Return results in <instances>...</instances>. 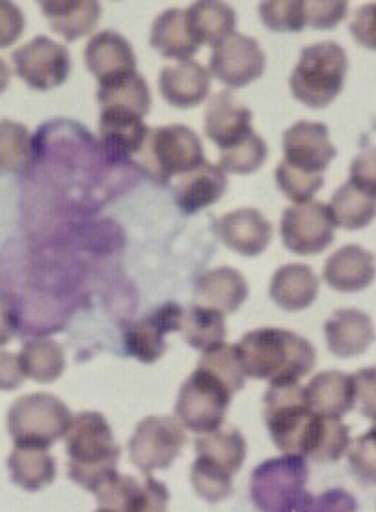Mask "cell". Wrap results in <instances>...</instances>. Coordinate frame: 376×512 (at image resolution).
Masks as SVG:
<instances>
[{"instance_id": "cell-35", "label": "cell", "mask_w": 376, "mask_h": 512, "mask_svg": "<svg viewBox=\"0 0 376 512\" xmlns=\"http://www.w3.org/2000/svg\"><path fill=\"white\" fill-rule=\"evenodd\" d=\"M97 101L101 108L121 107L129 108L142 118L151 108V92L148 82L136 71L127 77H121L116 81L103 82L97 86Z\"/></svg>"}, {"instance_id": "cell-7", "label": "cell", "mask_w": 376, "mask_h": 512, "mask_svg": "<svg viewBox=\"0 0 376 512\" xmlns=\"http://www.w3.org/2000/svg\"><path fill=\"white\" fill-rule=\"evenodd\" d=\"M233 393L203 369H196L183 382L177 403L175 418L188 431L207 434L224 425Z\"/></svg>"}, {"instance_id": "cell-33", "label": "cell", "mask_w": 376, "mask_h": 512, "mask_svg": "<svg viewBox=\"0 0 376 512\" xmlns=\"http://www.w3.org/2000/svg\"><path fill=\"white\" fill-rule=\"evenodd\" d=\"M196 453L198 459L207 460L222 468L224 472L235 475L241 470L246 459V440L237 429H218L215 432L200 434V438L196 440Z\"/></svg>"}, {"instance_id": "cell-40", "label": "cell", "mask_w": 376, "mask_h": 512, "mask_svg": "<svg viewBox=\"0 0 376 512\" xmlns=\"http://www.w3.org/2000/svg\"><path fill=\"white\" fill-rule=\"evenodd\" d=\"M259 15L272 32H302L306 28L304 0H267L259 4Z\"/></svg>"}, {"instance_id": "cell-18", "label": "cell", "mask_w": 376, "mask_h": 512, "mask_svg": "<svg viewBox=\"0 0 376 512\" xmlns=\"http://www.w3.org/2000/svg\"><path fill=\"white\" fill-rule=\"evenodd\" d=\"M84 62L99 84L136 73L133 45L114 30L92 36L84 49Z\"/></svg>"}, {"instance_id": "cell-47", "label": "cell", "mask_w": 376, "mask_h": 512, "mask_svg": "<svg viewBox=\"0 0 376 512\" xmlns=\"http://www.w3.org/2000/svg\"><path fill=\"white\" fill-rule=\"evenodd\" d=\"M354 377L356 405L363 418L376 421V367H363Z\"/></svg>"}, {"instance_id": "cell-2", "label": "cell", "mask_w": 376, "mask_h": 512, "mask_svg": "<svg viewBox=\"0 0 376 512\" xmlns=\"http://www.w3.org/2000/svg\"><path fill=\"white\" fill-rule=\"evenodd\" d=\"M68 475L73 483L95 492L118 472L121 449L107 418L99 412H79L66 436Z\"/></svg>"}, {"instance_id": "cell-11", "label": "cell", "mask_w": 376, "mask_h": 512, "mask_svg": "<svg viewBox=\"0 0 376 512\" xmlns=\"http://www.w3.org/2000/svg\"><path fill=\"white\" fill-rule=\"evenodd\" d=\"M15 73L27 82L30 88L49 92L68 81L71 73L69 51L58 41L47 36H36L27 45L12 54Z\"/></svg>"}, {"instance_id": "cell-1", "label": "cell", "mask_w": 376, "mask_h": 512, "mask_svg": "<svg viewBox=\"0 0 376 512\" xmlns=\"http://www.w3.org/2000/svg\"><path fill=\"white\" fill-rule=\"evenodd\" d=\"M246 378L270 384L300 382L317 364V351L306 337L283 328H259L237 343Z\"/></svg>"}, {"instance_id": "cell-4", "label": "cell", "mask_w": 376, "mask_h": 512, "mask_svg": "<svg viewBox=\"0 0 376 512\" xmlns=\"http://www.w3.org/2000/svg\"><path fill=\"white\" fill-rule=\"evenodd\" d=\"M349 69V56L336 41H319L306 47L289 86L296 101L315 110L330 107L343 92Z\"/></svg>"}, {"instance_id": "cell-32", "label": "cell", "mask_w": 376, "mask_h": 512, "mask_svg": "<svg viewBox=\"0 0 376 512\" xmlns=\"http://www.w3.org/2000/svg\"><path fill=\"white\" fill-rule=\"evenodd\" d=\"M328 209L339 228L363 230L376 218V198L347 181L334 192Z\"/></svg>"}, {"instance_id": "cell-16", "label": "cell", "mask_w": 376, "mask_h": 512, "mask_svg": "<svg viewBox=\"0 0 376 512\" xmlns=\"http://www.w3.org/2000/svg\"><path fill=\"white\" fill-rule=\"evenodd\" d=\"M149 127L140 114L129 108H101L99 140L112 161H125L138 155L148 140Z\"/></svg>"}, {"instance_id": "cell-15", "label": "cell", "mask_w": 376, "mask_h": 512, "mask_svg": "<svg viewBox=\"0 0 376 512\" xmlns=\"http://www.w3.org/2000/svg\"><path fill=\"white\" fill-rule=\"evenodd\" d=\"M183 317L185 310L179 304H162L161 308L151 311L140 321L129 324L125 330V349L138 362L155 364L168 349L166 336L170 332H181Z\"/></svg>"}, {"instance_id": "cell-28", "label": "cell", "mask_w": 376, "mask_h": 512, "mask_svg": "<svg viewBox=\"0 0 376 512\" xmlns=\"http://www.w3.org/2000/svg\"><path fill=\"white\" fill-rule=\"evenodd\" d=\"M185 12H187L190 34L194 40L198 41L200 47L202 45L216 47L220 41L235 34L237 15L226 2H216V0L194 2Z\"/></svg>"}, {"instance_id": "cell-46", "label": "cell", "mask_w": 376, "mask_h": 512, "mask_svg": "<svg viewBox=\"0 0 376 512\" xmlns=\"http://www.w3.org/2000/svg\"><path fill=\"white\" fill-rule=\"evenodd\" d=\"M350 34L367 51H376V2L362 4L350 21Z\"/></svg>"}, {"instance_id": "cell-5", "label": "cell", "mask_w": 376, "mask_h": 512, "mask_svg": "<svg viewBox=\"0 0 376 512\" xmlns=\"http://www.w3.org/2000/svg\"><path fill=\"white\" fill-rule=\"evenodd\" d=\"M68 405L51 393H30L8 408L6 427L15 447L49 449L68 436L73 425Z\"/></svg>"}, {"instance_id": "cell-20", "label": "cell", "mask_w": 376, "mask_h": 512, "mask_svg": "<svg viewBox=\"0 0 376 512\" xmlns=\"http://www.w3.org/2000/svg\"><path fill=\"white\" fill-rule=\"evenodd\" d=\"M323 276L339 293H358L375 282V256L358 244H347L328 257Z\"/></svg>"}, {"instance_id": "cell-45", "label": "cell", "mask_w": 376, "mask_h": 512, "mask_svg": "<svg viewBox=\"0 0 376 512\" xmlns=\"http://www.w3.org/2000/svg\"><path fill=\"white\" fill-rule=\"evenodd\" d=\"M354 187L376 198V146L362 149L350 164V179Z\"/></svg>"}, {"instance_id": "cell-13", "label": "cell", "mask_w": 376, "mask_h": 512, "mask_svg": "<svg viewBox=\"0 0 376 512\" xmlns=\"http://www.w3.org/2000/svg\"><path fill=\"white\" fill-rule=\"evenodd\" d=\"M209 68L222 84L229 88H244L265 73L267 56L254 38L231 34L213 47Z\"/></svg>"}, {"instance_id": "cell-24", "label": "cell", "mask_w": 376, "mask_h": 512, "mask_svg": "<svg viewBox=\"0 0 376 512\" xmlns=\"http://www.w3.org/2000/svg\"><path fill=\"white\" fill-rule=\"evenodd\" d=\"M159 86L162 97L172 107L194 108L209 97L211 75L200 62L185 60L162 69Z\"/></svg>"}, {"instance_id": "cell-25", "label": "cell", "mask_w": 376, "mask_h": 512, "mask_svg": "<svg viewBox=\"0 0 376 512\" xmlns=\"http://www.w3.org/2000/svg\"><path fill=\"white\" fill-rule=\"evenodd\" d=\"M49 27L66 41H77L97 27L103 8L95 0H41Z\"/></svg>"}, {"instance_id": "cell-8", "label": "cell", "mask_w": 376, "mask_h": 512, "mask_svg": "<svg viewBox=\"0 0 376 512\" xmlns=\"http://www.w3.org/2000/svg\"><path fill=\"white\" fill-rule=\"evenodd\" d=\"M187 442L185 427L174 416H148L129 440V457L140 472L168 470Z\"/></svg>"}, {"instance_id": "cell-9", "label": "cell", "mask_w": 376, "mask_h": 512, "mask_svg": "<svg viewBox=\"0 0 376 512\" xmlns=\"http://www.w3.org/2000/svg\"><path fill=\"white\" fill-rule=\"evenodd\" d=\"M309 470L302 457L285 455L257 466L252 477V499L263 512H283L304 492Z\"/></svg>"}, {"instance_id": "cell-19", "label": "cell", "mask_w": 376, "mask_h": 512, "mask_svg": "<svg viewBox=\"0 0 376 512\" xmlns=\"http://www.w3.org/2000/svg\"><path fill=\"white\" fill-rule=\"evenodd\" d=\"M272 224L257 209H237L220 218L218 237L229 250L244 257L261 256L272 243Z\"/></svg>"}, {"instance_id": "cell-23", "label": "cell", "mask_w": 376, "mask_h": 512, "mask_svg": "<svg viewBox=\"0 0 376 512\" xmlns=\"http://www.w3.org/2000/svg\"><path fill=\"white\" fill-rule=\"evenodd\" d=\"M306 391L308 406L323 418L341 419L356 408L354 377L343 371H323L309 380Z\"/></svg>"}, {"instance_id": "cell-37", "label": "cell", "mask_w": 376, "mask_h": 512, "mask_svg": "<svg viewBox=\"0 0 376 512\" xmlns=\"http://www.w3.org/2000/svg\"><path fill=\"white\" fill-rule=\"evenodd\" d=\"M32 151L30 131L23 123L0 120V172L21 174Z\"/></svg>"}, {"instance_id": "cell-41", "label": "cell", "mask_w": 376, "mask_h": 512, "mask_svg": "<svg viewBox=\"0 0 376 512\" xmlns=\"http://www.w3.org/2000/svg\"><path fill=\"white\" fill-rule=\"evenodd\" d=\"M274 179L283 194L295 205L311 202L313 196L323 189L324 185V176H309L304 172H298L283 161L278 164Z\"/></svg>"}, {"instance_id": "cell-50", "label": "cell", "mask_w": 376, "mask_h": 512, "mask_svg": "<svg viewBox=\"0 0 376 512\" xmlns=\"http://www.w3.org/2000/svg\"><path fill=\"white\" fill-rule=\"evenodd\" d=\"M19 356L12 352L0 351V391H14L25 380Z\"/></svg>"}, {"instance_id": "cell-38", "label": "cell", "mask_w": 376, "mask_h": 512, "mask_svg": "<svg viewBox=\"0 0 376 512\" xmlns=\"http://www.w3.org/2000/svg\"><path fill=\"white\" fill-rule=\"evenodd\" d=\"M269 157V146L254 133L241 144L220 151V168L229 174L248 176L257 172Z\"/></svg>"}, {"instance_id": "cell-31", "label": "cell", "mask_w": 376, "mask_h": 512, "mask_svg": "<svg viewBox=\"0 0 376 512\" xmlns=\"http://www.w3.org/2000/svg\"><path fill=\"white\" fill-rule=\"evenodd\" d=\"M17 356L25 377L40 384H51L66 371V352L58 341L49 337L30 339Z\"/></svg>"}, {"instance_id": "cell-26", "label": "cell", "mask_w": 376, "mask_h": 512, "mask_svg": "<svg viewBox=\"0 0 376 512\" xmlns=\"http://www.w3.org/2000/svg\"><path fill=\"white\" fill-rule=\"evenodd\" d=\"M248 298V283L241 272L218 267L202 274L196 282V300L220 313H235Z\"/></svg>"}, {"instance_id": "cell-6", "label": "cell", "mask_w": 376, "mask_h": 512, "mask_svg": "<svg viewBox=\"0 0 376 512\" xmlns=\"http://www.w3.org/2000/svg\"><path fill=\"white\" fill-rule=\"evenodd\" d=\"M140 153L146 174L157 183H168L172 177L190 174L207 162L200 136L181 123L149 129L148 140Z\"/></svg>"}, {"instance_id": "cell-49", "label": "cell", "mask_w": 376, "mask_h": 512, "mask_svg": "<svg viewBox=\"0 0 376 512\" xmlns=\"http://www.w3.org/2000/svg\"><path fill=\"white\" fill-rule=\"evenodd\" d=\"M17 304H15L14 295L0 287V347L8 345L14 339L17 332Z\"/></svg>"}, {"instance_id": "cell-17", "label": "cell", "mask_w": 376, "mask_h": 512, "mask_svg": "<svg viewBox=\"0 0 376 512\" xmlns=\"http://www.w3.org/2000/svg\"><path fill=\"white\" fill-rule=\"evenodd\" d=\"M203 125L205 135L215 142L220 151L233 148L254 135L252 110L242 105L228 90L211 95Z\"/></svg>"}, {"instance_id": "cell-43", "label": "cell", "mask_w": 376, "mask_h": 512, "mask_svg": "<svg viewBox=\"0 0 376 512\" xmlns=\"http://www.w3.org/2000/svg\"><path fill=\"white\" fill-rule=\"evenodd\" d=\"M349 14V2L345 0H308L304 2L306 27L317 30L336 28Z\"/></svg>"}, {"instance_id": "cell-42", "label": "cell", "mask_w": 376, "mask_h": 512, "mask_svg": "<svg viewBox=\"0 0 376 512\" xmlns=\"http://www.w3.org/2000/svg\"><path fill=\"white\" fill-rule=\"evenodd\" d=\"M350 473L365 486H376V421L349 447Z\"/></svg>"}, {"instance_id": "cell-52", "label": "cell", "mask_w": 376, "mask_h": 512, "mask_svg": "<svg viewBox=\"0 0 376 512\" xmlns=\"http://www.w3.org/2000/svg\"><path fill=\"white\" fill-rule=\"evenodd\" d=\"M97 512H112V511H107V509H99V511Z\"/></svg>"}, {"instance_id": "cell-39", "label": "cell", "mask_w": 376, "mask_h": 512, "mask_svg": "<svg viewBox=\"0 0 376 512\" xmlns=\"http://www.w3.org/2000/svg\"><path fill=\"white\" fill-rule=\"evenodd\" d=\"M231 477V473L224 472L222 468L203 459H196L190 472V481L196 494L209 503H218L231 496Z\"/></svg>"}, {"instance_id": "cell-22", "label": "cell", "mask_w": 376, "mask_h": 512, "mask_svg": "<svg viewBox=\"0 0 376 512\" xmlns=\"http://www.w3.org/2000/svg\"><path fill=\"white\" fill-rule=\"evenodd\" d=\"M226 190H228L226 172L216 164L205 162L200 168L185 174L175 183V205L183 215H196L205 207H211L213 203L220 202Z\"/></svg>"}, {"instance_id": "cell-48", "label": "cell", "mask_w": 376, "mask_h": 512, "mask_svg": "<svg viewBox=\"0 0 376 512\" xmlns=\"http://www.w3.org/2000/svg\"><path fill=\"white\" fill-rule=\"evenodd\" d=\"M27 21L14 2L0 0V49H8L25 32Z\"/></svg>"}, {"instance_id": "cell-10", "label": "cell", "mask_w": 376, "mask_h": 512, "mask_svg": "<svg viewBox=\"0 0 376 512\" xmlns=\"http://www.w3.org/2000/svg\"><path fill=\"white\" fill-rule=\"evenodd\" d=\"M336 228L328 205L311 200L283 211L280 233L289 252L296 256H315L334 243Z\"/></svg>"}, {"instance_id": "cell-3", "label": "cell", "mask_w": 376, "mask_h": 512, "mask_svg": "<svg viewBox=\"0 0 376 512\" xmlns=\"http://www.w3.org/2000/svg\"><path fill=\"white\" fill-rule=\"evenodd\" d=\"M263 405V419L274 445L285 455L309 459L324 418L309 408L300 382L270 384Z\"/></svg>"}, {"instance_id": "cell-36", "label": "cell", "mask_w": 376, "mask_h": 512, "mask_svg": "<svg viewBox=\"0 0 376 512\" xmlns=\"http://www.w3.org/2000/svg\"><path fill=\"white\" fill-rule=\"evenodd\" d=\"M198 369L207 371L209 375L218 378L233 395L244 388V369H242L241 356L237 345L220 343L207 351H203L198 362Z\"/></svg>"}, {"instance_id": "cell-14", "label": "cell", "mask_w": 376, "mask_h": 512, "mask_svg": "<svg viewBox=\"0 0 376 512\" xmlns=\"http://www.w3.org/2000/svg\"><path fill=\"white\" fill-rule=\"evenodd\" d=\"M283 162L309 176H324V170L337 157L328 127L321 122H296L282 138Z\"/></svg>"}, {"instance_id": "cell-12", "label": "cell", "mask_w": 376, "mask_h": 512, "mask_svg": "<svg viewBox=\"0 0 376 512\" xmlns=\"http://www.w3.org/2000/svg\"><path fill=\"white\" fill-rule=\"evenodd\" d=\"M99 509L112 512H168L170 492L164 483L146 477L112 473L94 492Z\"/></svg>"}, {"instance_id": "cell-51", "label": "cell", "mask_w": 376, "mask_h": 512, "mask_svg": "<svg viewBox=\"0 0 376 512\" xmlns=\"http://www.w3.org/2000/svg\"><path fill=\"white\" fill-rule=\"evenodd\" d=\"M10 79H12L10 66L6 64L4 58H0V95L6 92V88H8V84H10Z\"/></svg>"}, {"instance_id": "cell-21", "label": "cell", "mask_w": 376, "mask_h": 512, "mask_svg": "<svg viewBox=\"0 0 376 512\" xmlns=\"http://www.w3.org/2000/svg\"><path fill=\"white\" fill-rule=\"evenodd\" d=\"M324 336L328 349L337 358H354L375 343V324L363 311L337 310L324 324Z\"/></svg>"}, {"instance_id": "cell-30", "label": "cell", "mask_w": 376, "mask_h": 512, "mask_svg": "<svg viewBox=\"0 0 376 512\" xmlns=\"http://www.w3.org/2000/svg\"><path fill=\"white\" fill-rule=\"evenodd\" d=\"M15 485L27 492H40L56 479V460L45 449L15 447L6 460Z\"/></svg>"}, {"instance_id": "cell-44", "label": "cell", "mask_w": 376, "mask_h": 512, "mask_svg": "<svg viewBox=\"0 0 376 512\" xmlns=\"http://www.w3.org/2000/svg\"><path fill=\"white\" fill-rule=\"evenodd\" d=\"M283 512H356V499L341 488L330 490L319 498L302 494Z\"/></svg>"}, {"instance_id": "cell-34", "label": "cell", "mask_w": 376, "mask_h": 512, "mask_svg": "<svg viewBox=\"0 0 376 512\" xmlns=\"http://www.w3.org/2000/svg\"><path fill=\"white\" fill-rule=\"evenodd\" d=\"M181 334L188 345L198 351H207L220 345L228 336L224 313L200 304L190 306L183 317Z\"/></svg>"}, {"instance_id": "cell-29", "label": "cell", "mask_w": 376, "mask_h": 512, "mask_svg": "<svg viewBox=\"0 0 376 512\" xmlns=\"http://www.w3.org/2000/svg\"><path fill=\"white\" fill-rule=\"evenodd\" d=\"M149 43L164 58H174L181 62L190 60L200 49L198 41L194 40L190 34L187 12L181 8L166 10L155 19Z\"/></svg>"}, {"instance_id": "cell-27", "label": "cell", "mask_w": 376, "mask_h": 512, "mask_svg": "<svg viewBox=\"0 0 376 512\" xmlns=\"http://www.w3.org/2000/svg\"><path fill=\"white\" fill-rule=\"evenodd\" d=\"M319 297V278L308 265L291 263L276 270L270 282V298L285 311L309 308Z\"/></svg>"}]
</instances>
